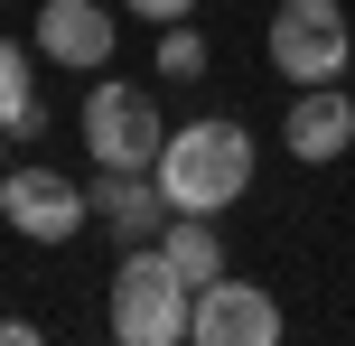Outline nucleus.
Masks as SVG:
<instances>
[{
  "mask_svg": "<svg viewBox=\"0 0 355 346\" xmlns=\"http://www.w3.org/2000/svg\"><path fill=\"white\" fill-rule=\"evenodd\" d=\"M150 178H159V197L178 216H215V206H234L252 187V131L243 122H168Z\"/></svg>",
  "mask_w": 355,
  "mask_h": 346,
  "instance_id": "f257e3e1",
  "label": "nucleus"
},
{
  "mask_svg": "<svg viewBox=\"0 0 355 346\" xmlns=\"http://www.w3.org/2000/svg\"><path fill=\"white\" fill-rule=\"evenodd\" d=\"M187 300L196 291L168 272L159 243H122V272H112V300H103V318H112L122 346H178L187 337Z\"/></svg>",
  "mask_w": 355,
  "mask_h": 346,
  "instance_id": "f03ea898",
  "label": "nucleus"
},
{
  "mask_svg": "<svg viewBox=\"0 0 355 346\" xmlns=\"http://www.w3.org/2000/svg\"><path fill=\"white\" fill-rule=\"evenodd\" d=\"M262 47H271V66L290 85H337V75H355V28H346L337 0H281Z\"/></svg>",
  "mask_w": 355,
  "mask_h": 346,
  "instance_id": "7ed1b4c3",
  "label": "nucleus"
},
{
  "mask_svg": "<svg viewBox=\"0 0 355 346\" xmlns=\"http://www.w3.org/2000/svg\"><path fill=\"white\" fill-rule=\"evenodd\" d=\"M159 141H168V112L150 103L141 85H94L85 94V150L94 168H159Z\"/></svg>",
  "mask_w": 355,
  "mask_h": 346,
  "instance_id": "20e7f679",
  "label": "nucleus"
},
{
  "mask_svg": "<svg viewBox=\"0 0 355 346\" xmlns=\"http://www.w3.org/2000/svg\"><path fill=\"white\" fill-rule=\"evenodd\" d=\"M0 225L19 243H75L94 225V197L56 168H0Z\"/></svg>",
  "mask_w": 355,
  "mask_h": 346,
  "instance_id": "39448f33",
  "label": "nucleus"
},
{
  "mask_svg": "<svg viewBox=\"0 0 355 346\" xmlns=\"http://www.w3.org/2000/svg\"><path fill=\"white\" fill-rule=\"evenodd\" d=\"M187 337L196 346H281V300L262 281H225L215 272L206 291L187 300Z\"/></svg>",
  "mask_w": 355,
  "mask_h": 346,
  "instance_id": "423d86ee",
  "label": "nucleus"
},
{
  "mask_svg": "<svg viewBox=\"0 0 355 346\" xmlns=\"http://www.w3.org/2000/svg\"><path fill=\"white\" fill-rule=\"evenodd\" d=\"M28 47H37V66L103 75V56H112V10H103V0H47L37 28H28Z\"/></svg>",
  "mask_w": 355,
  "mask_h": 346,
  "instance_id": "0eeeda50",
  "label": "nucleus"
},
{
  "mask_svg": "<svg viewBox=\"0 0 355 346\" xmlns=\"http://www.w3.org/2000/svg\"><path fill=\"white\" fill-rule=\"evenodd\" d=\"M281 150L309 159V168L346 159V150H355V94L346 85H300V103L281 112Z\"/></svg>",
  "mask_w": 355,
  "mask_h": 346,
  "instance_id": "6e6552de",
  "label": "nucleus"
},
{
  "mask_svg": "<svg viewBox=\"0 0 355 346\" xmlns=\"http://www.w3.org/2000/svg\"><path fill=\"white\" fill-rule=\"evenodd\" d=\"M94 225H103L112 243H159V225L178 216V206L159 197V178H150V168H94Z\"/></svg>",
  "mask_w": 355,
  "mask_h": 346,
  "instance_id": "1a4fd4ad",
  "label": "nucleus"
},
{
  "mask_svg": "<svg viewBox=\"0 0 355 346\" xmlns=\"http://www.w3.org/2000/svg\"><path fill=\"white\" fill-rule=\"evenodd\" d=\"M159 253H168V272L187 281V291H206V281L225 272V234H215V216H168V225H159Z\"/></svg>",
  "mask_w": 355,
  "mask_h": 346,
  "instance_id": "9d476101",
  "label": "nucleus"
},
{
  "mask_svg": "<svg viewBox=\"0 0 355 346\" xmlns=\"http://www.w3.org/2000/svg\"><path fill=\"white\" fill-rule=\"evenodd\" d=\"M28 103H37V47L0 37V122H19Z\"/></svg>",
  "mask_w": 355,
  "mask_h": 346,
  "instance_id": "9b49d317",
  "label": "nucleus"
},
{
  "mask_svg": "<svg viewBox=\"0 0 355 346\" xmlns=\"http://www.w3.org/2000/svg\"><path fill=\"white\" fill-rule=\"evenodd\" d=\"M159 75H168V85H196V75H206V37H196L187 19L159 28Z\"/></svg>",
  "mask_w": 355,
  "mask_h": 346,
  "instance_id": "f8f14e48",
  "label": "nucleus"
},
{
  "mask_svg": "<svg viewBox=\"0 0 355 346\" xmlns=\"http://www.w3.org/2000/svg\"><path fill=\"white\" fill-rule=\"evenodd\" d=\"M122 10H131V19H150V28H168V19H187L196 0H122Z\"/></svg>",
  "mask_w": 355,
  "mask_h": 346,
  "instance_id": "ddd939ff",
  "label": "nucleus"
},
{
  "mask_svg": "<svg viewBox=\"0 0 355 346\" xmlns=\"http://www.w3.org/2000/svg\"><path fill=\"white\" fill-rule=\"evenodd\" d=\"M0 346H37V318H0Z\"/></svg>",
  "mask_w": 355,
  "mask_h": 346,
  "instance_id": "4468645a",
  "label": "nucleus"
},
{
  "mask_svg": "<svg viewBox=\"0 0 355 346\" xmlns=\"http://www.w3.org/2000/svg\"><path fill=\"white\" fill-rule=\"evenodd\" d=\"M0 168H10V122H0Z\"/></svg>",
  "mask_w": 355,
  "mask_h": 346,
  "instance_id": "2eb2a0df",
  "label": "nucleus"
}]
</instances>
